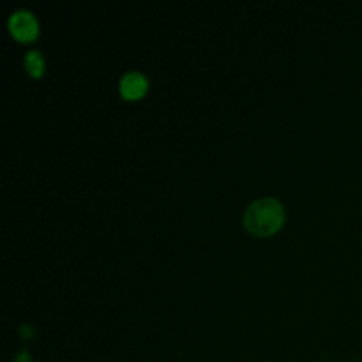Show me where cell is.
<instances>
[{
    "instance_id": "cell-1",
    "label": "cell",
    "mask_w": 362,
    "mask_h": 362,
    "mask_svg": "<svg viewBox=\"0 0 362 362\" xmlns=\"http://www.w3.org/2000/svg\"><path fill=\"white\" fill-rule=\"evenodd\" d=\"M285 209L276 198L255 200L244 212V226L257 235H269L283 224Z\"/></svg>"
},
{
    "instance_id": "cell-2",
    "label": "cell",
    "mask_w": 362,
    "mask_h": 362,
    "mask_svg": "<svg viewBox=\"0 0 362 362\" xmlns=\"http://www.w3.org/2000/svg\"><path fill=\"white\" fill-rule=\"evenodd\" d=\"M9 29L20 41H30L37 36V21L32 12L20 9L9 18Z\"/></svg>"
},
{
    "instance_id": "cell-3",
    "label": "cell",
    "mask_w": 362,
    "mask_h": 362,
    "mask_svg": "<svg viewBox=\"0 0 362 362\" xmlns=\"http://www.w3.org/2000/svg\"><path fill=\"white\" fill-rule=\"evenodd\" d=\"M145 90H147V80L142 73H138V71L126 73L123 76V80H120V92H123L124 98L136 99L140 98Z\"/></svg>"
},
{
    "instance_id": "cell-4",
    "label": "cell",
    "mask_w": 362,
    "mask_h": 362,
    "mask_svg": "<svg viewBox=\"0 0 362 362\" xmlns=\"http://www.w3.org/2000/svg\"><path fill=\"white\" fill-rule=\"evenodd\" d=\"M25 67L32 76H41L45 73V58L37 50H30L25 55Z\"/></svg>"
},
{
    "instance_id": "cell-5",
    "label": "cell",
    "mask_w": 362,
    "mask_h": 362,
    "mask_svg": "<svg viewBox=\"0 0 362 362\" xmlns=\"http://www.w3.org/2000/svg\"><path fill=\"white\" fill-rule=\"evenodd\" d=\"M12 362H32V357H30L29 350H21Z\"/></svg>"
},
{
    "instance_id": "cell-6",
    "label": "cell",
    "mask_w": 362,
    "mask_h": 362,
    "mask_svg": "<svg viewBox=\"0 0 362 362\" xmlns=\"http://www.w3.org/2000/svg\"><path fill=\"white\" fill-rule=\"evenodd\" d=\"M20 332L23 338H30V336L34 334V329H32V326H27V323H23V326L20 327Z\"/></svg>"
}]
</instances>
